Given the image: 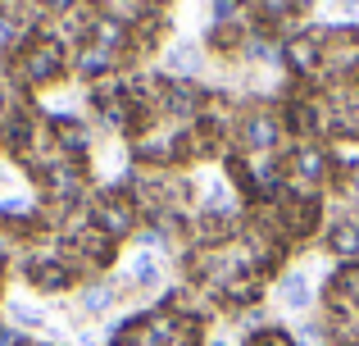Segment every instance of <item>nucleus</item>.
Here are the masks:
<instances>
[{"mask_svg":"<svg viewBox=\"0 0 359 346\" xmlns=\"http://www.w3.org/2000/svg\"><path fill=\"white\" fill-rule=\"evenodd\" d=\"M164 64H168V78L191 82L196 73H201V64H205V46L201 41H173L164 51Z\"/></svg>","mask_w":359,"mask_h":346,"instance_id":"1","label":"nucleus"},{"mask_svg":"<svg viewBox=\"0 0 359 346\" xmlns=\"http://www.w3.org/2000/svg\"><path fill=\"white\" fill-rule=\"evenodd\" d=\"M118 278H109V283H100V278H91L87 287H82V296H78V310H82V319H96V314H109L118 305Z\"/></svg>","mask_w":359,"mask_h":346,"instance_id":"2","label":"nucleus"},{"mask_svg":"<svg viewBox=\"0 0 359 346\" xmlns=\"http://www.w3.org/2000/svg\"><path fill=\"white\" fill-rule=\"evenodd\" d=\"M278 301H282V310H291V314H305L309 305H314V287H309V278L300 274V269L278 274Z\"/></svg>","mask_w":359,"mask_h":346,"instance_id":"3","label":"nucleus"},{"mask_svg":"<svg viewBox=\"0 0 359 346\" xmlns=\"http://www.w3.org/2000/svg\"><path fill=\"white\" fill-rule=\"evenodd\" d=\"M327 251H332L341 265H351V260H359V219H332L327 223Z\"/></svg>","mask_w":359,"mask_h":346,"instance_id":"4","label":"nucleus"},{"mask_svg":"<svg viewBox=\"0 0 359 346\" xmlns=\"http://www.w3.org/2000/svg\"><path fill=\"white\" fill-rule=\"evenodd\" d=\"M296 346H332V333H327V324H300Z\"/></svg>","mask_w":359,"mask_h":346,"instance_id":"5","label":"nucleus"},{"mask_svg":"<svg viewBox=\"0 0 359 346\" xmlns=\"http://www.w3.org/2000/svg\"><path fill=\"white\" fill-rule=\"evenodd\" d=\"M337 5H341L346 14H351V9H359V0H337Z\"/></svg>","mask_w":359,"mask_h":346,"instance_id":"6","label":"nucleus"},{"mask_svg":"<svg viewBox=\"0 0 359 346\" xmlns=\"http://www.w3.org/2000/svg\"><path fill=\"white\" fill-rule=\"evenodd\" d=\"M23 346H50V342H36V338H23Z\"/></svg>","mask_w":359,"mask_h":346,"instance_id":"7","label":"nucleus"}]
</instances>
